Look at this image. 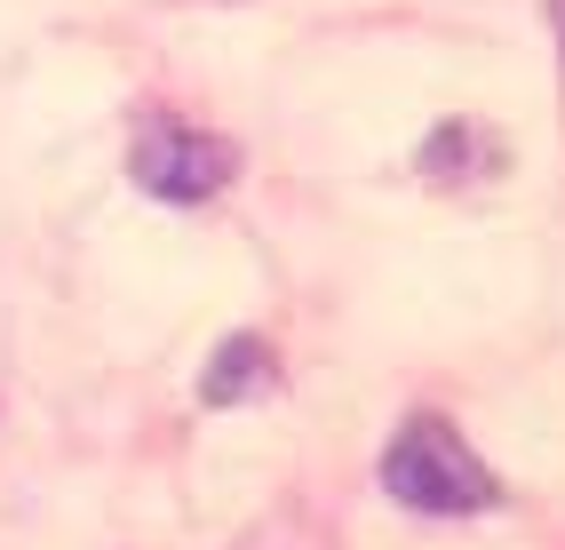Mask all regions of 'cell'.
<instances>
[{
  "label": "cell",
  "instance_id": "cell-3",
  "mask_svg": "<svg viewBox=\"0 0 565 550\" xmlns=\"http://www.w3.org/2000/svg\"><path fill=\"white\" fill-rule=\"evenodd\" d=\"M207 408H239V399H255V391H271V343L263 336H232L215 359H207Z\"/></svg>",
  "mask_w": 565,
  "mask_h": 550
},
{
  "label": "cell",
  "instance_id": "cell-2",
  "mask_svg": "<svg viewBox=\"0 0 565 550\" xmlns=\"http://www.w3.org/2000/svg\"><path fill=\"white\" fill-rule=\"evenodd\" d=\"M239 152L207 128H183V120H152L136 136V183L152 200H215L232 183Z\"/></svg>",
  "mask_w": 565,
  "mask_h": 550
},
{
  "label": "cell",
  "instance_id": "cell-4",
  "mask_svg": "<svg viewBox=\"0 0 565 550\" xmlns=\"http://www.w3.org/2000/svg\"><path fill=\"white\" fill-rule=\"evenodd\" d=\"M239 550H311L303 535H295V527H263L255 542H239Z\"/></svg>",
  "mask_w": 565,
  "mask_h": 550
},
{
  "label": "cell",
  "instance_id": "cell-1",
  "mask_svg": "<svg viewBox=\"0 0 565 550\" xmlns=\"http://www.w3.org/2000/svg\"><path fill=\"white\" fill-rule=\"evenodd\" d=\"M383 487L406 503V510H430V519H470V510L494 503V470L470 455V438L438 415H414L391 455H383Z\"/></svg>",
  "mask_w": 565,
  "mask_h": 550
},
{
  "label": "cell",
  "instance_id": "cell-5",
  "mask_svg": "<svg viewBox=\"0 0 565 550\" xmlns=\"http://www.w3.org/2000/svg\"><path fill=\"white\" fill-rule=\"evenodd\" d=\"M557 17H565V0H557Z\"/></svg>",
  "mask_w": 565,
  "mask_h": 550
}]
</instances>
